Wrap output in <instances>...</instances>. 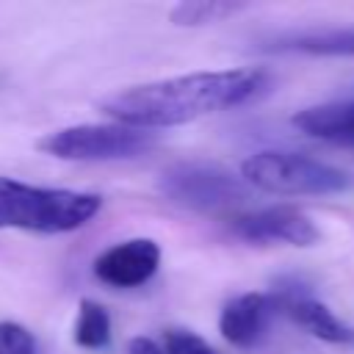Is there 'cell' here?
Wrapping results in <instances>:
<instances>
[{
  "label": "cell",
  "instance_id": "6da1fadb",
  "mask_svg": "<svg viewBox=\"0 0 354 354\" xmlns=\"http://www.w3.org/2000/svg\"><path fill=\"white\" fill-rule=\"evenodd\" d=\"M271 86V75L257 66L191 72L166 80L122 88L100 102V111L116 124L138 130H160L194 122L205 113L257 100Z\"/></svg>",
  "mask_w": 354,
  "mask_h": 354
},
{
  "label": "cell",
  "instance_id": "7a4b0ae2",
  "mask_svg": "<svg viewBox=\"0 0 354 354\" xmlns=\"http://www.w3.org/2000/svg\"><path fill=\"white\" fill-rule=\"evenodd\" d=\"M100 207L102 199L88 191L41 188L0 177V230L72 232L83 227Z\"/></svg>",
  "mask_w": 354,
  "mask_h": 354
},
{
  "label": "cell",
  "instance_id": "3957f363",
  "mask_svg": "<svg viewBox=\"0 0 354 354\" xmlns=\"http://www.w3.org/2000/svg\"><path fill=\"white\" fill-rule=\"evenodd\" d=\"M249 188L277 196H329L351 188V177L318 158L285 149H263L241 163Z\"/></svg>",
  "mask_w": 354,
  "mask_h": 354
},
{
  "label": "cell",
  "instance_id": "277c9868",
  "mask_svg": "<svg viewBox=\"0 0 354 354\" xmlns=\"http://www.w3.org/2000/svg\"><path fill=\"white\" fill-rule=\"evenodd\" d=\"M158 188L169 202L199 213H227L252 199L243 177L210 160H180L163 169Z\"/></svg>",
  "mask_w": 354,
  "mask_h": 354
},
{
  "label": "cell",
  "instance_id": "5b68a950",
  "mask_svg": "<svg viewBox=\"0 0 354 354\" xmlns=\"http://www.w3.org/2000/svg\"><path fill=\"white\" fill-rule=\"evenodd\" d=\"M41 152L61 160H127L158 147L155 130H138L127 124H75L61 127L39 138Z\"/></svg>",
  "mask_w": 354,
  "mask_h": 354
},
{
  "label": "cell",
  "instance_id": "8992f818",
  "mask_svg": "<svg viewBox=\"0 0 354 354\" xmlns=\"http://www.w3.org/2000/svg\"><path fill=\"white\" fill-rule=\"evenodd\" d=\"M230 230L235 238L257 246H271V243L313 246L321 238L315 221L293 205H268V207L235 213L230 218Z\"/></svg>",
  "mask_w": 354,
  "mask_h": 354
},
{
  "label": "cell",
  "instance_id": "52a82bcc",
  "mask_svg": "<svg viewBox=\"0 0 354 354\" xmlns=\"http://www.w3.org/2000/svg\"><path fill=\"white\" fill-rule=\"evenodd\" d=\"M268 296L277 307V315H285L288 321H293L296 326L310 332L313 337H318L324 343H337V346L354 343V326L340 321L324 301L313 299L310 288L301 279L282 277L274 282Z\"/></svg>",
  "mask_w": 354,
  "mask_h": 354
},
{
  "label": "cell",
  "instance_id": "ba28073f",
  "mask_svg": "<svg viewBox=\"0 0 354 354\" xmlns=\"http://www.w3.org/2000/svg\"><path fill=\"white\" fill-rule=\"evenodd\" d=\"M160 266V246L152 238H130L108 246L94 260V277L108 288H138L155 277Z\"/></svg>",
  "mask_w": 354,
  "mask_h": 354
},
{
  "label": "cell",
  "instance_id": "9c48e42d",
  "mask_svg": "<svg viewBox=\"0 0 354 354\" xmlns=\"http://www.w3.org/2000/svg\"><path fill=\"white\" fill-rule=\"evenodd\" d=\"M274 315L277 307L268 293H241L221 307L218 332L235 348H252L266 337Z\"/></svg>",
  "mask_w": 354,
  "mask_h": 354
},
{
  "label": "cell",
  "instance_id": "30bf717a",
  "mask_svg": "<svg viewBox=\"0 0 354 354\" xmlns=\"http://www.w3.org/2000/svg\"><path fill=\"white\" fill-rule=\"evenodd\" d=\"M293 124L313 138L354 147V100L310 105L293 116Z\"/></svg>",
  "mask_w": 354,
  "mask_h": 354
},
{
  "label": "cell",
  "instance_id": "8fae6325",
  "mask_svg": "<svg viewBox=\"0 0 354 354\" xmlns=\"http://www.w3.org/2000/svg\"><path fill=\"white\" fill-rule=\"evenodd\" d=\"M282 53H304V55H354V25L351 28H326L296 33L277 44Z\"/></svg>",
  "mask_w": 354,
  "mask_h": 354
},
{
  "label": "cell",
  "instance_id": "7c38bea8",
  "mask_svg": "<svg viewBox=\"0 0 354 354\" xmlns=\"http://www.w3.org/2000/svg\"><path fill=\"white\" fill-rule=\"evenodd\" d=\"M72 337L80 348H91V351L105 348L111 343V315H108V310L94 299H83L77 304V321H75Z\"/></svg>",
  "mask_w": 354,
  "mask_h": 354
},
{
  "label": "cell",
  "instance_id": "4fadbf2b",
  "mask_svg": "<svg viewBox=\"0 0 354 354\" xmlns=\"http://www.w3.org/2000/svg\"><path fill=\"white\" fill-rule=\"evenodd\" d=\"M243 8L249 6L232 3V0H183L169 11V17L174 25H207V22H221L227 17H235Z\"/></svg>",
  "mask_w": 354,
  "mask_h": 354
},
{
  "label": "cell",
  "instance_id": "5bb4252c",
  "mask_svg": "<svg viewBox=\"0 0 354 354\" xmlns=\"http://www.w3.org/2000/svg\"><path fill=\"white\" fill-rule=\"evenodd\" d=\"M0 354H39V343L28 326L0 321Z\"/></svg>",
  "mask_w": 354,
  "mask_h": 354
},
{
  "label": "cell",
  "instance_id": "9a60e30c",
  "mask_svg": "<svg viewBox=\"0 0 354 354\" xmlns=\"http://www.w3.org/2000/svg\"><path fill=\"white\" fill-rule=\"evenodd\" d=\"M160 348L163 354H218L202 335L191 329H166Z\"/></svg>",
  "mask_w": 354,
  "mask_h": 354
},
{
  "label": "cell",
  "instance_id": "2e32d148",
  "mask_svg": "<svg viewBox=\"0 0 354 354\" xmlns=\"http://www.w3.org/2000/svg\"><path fill=\"white\" fill-rule=\"evenodd\" d=\"M127 354H163V348H160L152 337L138 335V337H133V340L127 343Z\"/></svg>",
  "mask_w": 354,
  "mask_h": 354
}]
</instances>
